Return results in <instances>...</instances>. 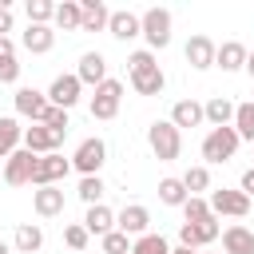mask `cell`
Masks as SVG:
<instances>
[{"label": "cell", "mask_w": 254, "mask_h": 254, "mask_svg": "<svg viewBox=\"0 0 254 254\" xmlns=\"http://www.w3.org/2000/svg\"><path fill=\"white\" fill-rule=\"evenodd\" d=\"M0 171H4V163H0Z\"/></svg>", "instance_id": "obj_45"}, {"label": "cell", "mask_w": 254, "mask_h": 254, "mask_svg": "<svg viewBox=\"0 0 254 254\" xmlns=\"http://www.w3.org/2000/svg\"><path fill=\"white\" fill-rule=\"evenodd\" d=\"M79 32H107V20H111V8L103 0H79Z\"/></svg>", "instance_id": "obj_19"}, {"label": "cell", "mask_w": 254, "mask_h": 254, "mask_svg": "<svg viewBox=\"0 0 254 254\" xmlns=\"http://www.w3.org/2000/svg\"><path fill=\"white\" fill-rule=\"evenodd\" d=\"M79 91H83V83H79V79H75V71H71V75H56V79H52V87H48L44 95H48V103H52V107L71 111V107L79 103Z\"/></svg>", "instance_id": "obj_12"}, {"label": "cell", "mask_w": 254, "mask_h": 254, "mask_svg": "<svg viewBox=\"0 0 254 254\" xmlns=\"http://www.w3.org/2000/svg\"><path fill=\"white\" fill-rule=\"evenodd\" d=\"M75 79L87 83V87H99V83L107 79V60H103V52H83V56H79V67H75Z\"/></svg>", "instance_id": "obj_17"}, {"label": "cell", "mask_w": 254, "mask_h": 254, "mask_svg": "<svg viewBox=\"0 0 254 254\" xmlns=\"http://www.w3.org/2000/svg\"><path fill=\"white\" fill-rule=\"evenodd\" d=\"M230 127L238 131V139L254 143V99H246V103H234V123H230Z\"/></svg>", "instance_id": "obj_29"}, {"label": "cell", "mask_w": 254, "mask_h": 254, "mask_svg": "<svg viewBox=\"0 0 254 254\" xmlns=\"http://www.w3.org/2000/svg\"><path fill=\"white\" fill-rule=\"evenodd\" d=\"M0 254H12V246H8V242H0Z\"/></svg>", "instance_id": "obj_44"}, {"label": "cell", "mask_w": 254, "mask_h": 254, "mask_svg": "<svg viewBox=\"0 0 254 254\" xmlns=\"http://www.w3.org/2000/svg\"><path fill=\"white\" fill-rule=\"evenodd\" d=\"M12 32V8H0V36Z\"/></svg>", "instance_id": "obj_41"}, {"label": "cell", "mask_w": 254, "mask_h": 254, "mask_svg": "<svg viewBox=\"0 0 254 254\" xmlns=\"http://www.w3.org/2000/svg\"><path fill=\"white\" fill-rule=\"evenodd\" d=\"M246 44H238V40H226V44H218L214 48V67H222V71H242L246 67Z\"/></svg>", "instance_id": "obj_20"}, {"label": "cell", "mask_w": 254, "mask_h": 254, "mask_svg": "<svg viewBox=\"0 0 254 254\" xmlns=\"http://www.w3.org/2000/svg\"><path fill=\"white\" fill-rule=\"evenodd\" d=\"M103 190H107V187H103V179H99V175H83V179H79V187H75V194H79L87 206L103 202Z\"/></svg>", "instance_id": "obj_32"}, {"label": "cell", "mask_w": 254, "mask_h": 254, "mask_svg": "<svg viewBox=\"0 0 254 254\" xmlns=\"http://www.w3.org/2000/svg\"><path fill=\"white\" fill-rule=\"evenodd\" d=\"M218 234H222V226H218V218H214V214H210L206 222H183V226H179V246L202 250V246H210Z\"/></svg>", "instance_id": "obj_10"}, {"label": "cell", "mask_w": 254, "mask_h": 254, "mask_svg": "<svg viewBox=\"0 0 254 254\" xmlns=\"http://www.w3.org/2000/svg\"><path fill=\"white\" fill-rule=\"evenodd\" d=\"M107 32L115 36V40H135L139 36V16L135 12H127V8H119V12H111V20H107Z\"/></svg>", "instance_id": "obj_25"}, {"label": "cell", "mask_w": 254, "mask_h": 254, "mask_svg": "<svg viewBox=\"0 0 254 254\" xmlns=\"http://www.w3.org/2000/svg\"><path fill=\"white\" fill-rule=\"evenodd\" d=\"M190 194H187V187H183V179H159V202L163 206H183Z\"/></svg>", "instance_id": "obj_30"}, {"label": "cell", "mask_w": 254, "mask_h": 254, "mask_svg": "<svg viewBox=\"0 0 254 254\" xmlns=\"http://www.w3.org/2000/svg\"><path fill=\"white\" fill-rule=\"evenodd\" d=\"M131 254H171V246H167V238L163 234H139L135 242H131Z\"/></svg>", "instance_id": "obj_33"}, {"label": "cell", "mask_w": 254, "mask_h": 254, "mask_svg": "<svg viewBox=\"0 0 254 254\" xmlns=\"http://www.w3.org/2000/svg\"><path fill=\"white\" fill-rule=\"evenodd\" d=\"M56 4L52 0H28V24H52Z\"/></svg>", "instance_id": "obj_35"}, {"label": "cell", "mask_w": 254, "mask_h": 254, "mask_svg": "<svg viewBox=\"0 0 254 254\" xmlns=\"http://www.w3.org/2000/svg\"><path fill=\"white\" fill-rule=\"evenodd\" d=\"M139 36L147 40V52H159L171 44V12L167 8H147L139 16Z\"/></svg>", "instance_id": "obj_3"}, {"label": "cell", "mask_w": 254, "mask_h": 254, "mask_svg": "<svg viewBox=\"0 0 254 254\" xmlns=\"http://www.w3.org/2000/svg\"><path fill=\"white\" fill-rule=\"evenodd\" d=\"M238 190H242L246 198H254V167H250V171H242V183H238Z\"/></svg>", "instance_id": "obj_39"}, {"label": "cell", "mask_w": 254, "mask_h": 254, "mask_svg": "<svg viewBox=\"0 0 254 254\" xmlns=\"http://www.w3.org/2000/svg\"><path fill=\"white\" fill-rule=\"evenodd\" d=\"M103 163H107V143H103L99 135L83 139V143L75 147V155H71V167H75L79 175H99Z\"/></svg>", "instance_id": "obj_8"}, {"label": "cell", "mask_w": 254, "mask_h": 254, "mask_svg": "<svg viewBox=\"0 0 254 254\" xmlns=\"http://www.w3.org/2000/svg\"><path fill=\"white\" fill-rule=\"evenodd\" d=\"M12 103H16V115H24V119H32V123H40L44 111H48V95L36 91V87H16Z\"/></svg>", "instance_id": "obj_15"}, {"label": "cell", "mask_w": 254, "mask_h": 254, "mask_svg": "<svg viewBox=\"0 0 254 254\" xmlns=\"http://www.w3.org/2000/svg\"><path fill=\"white\" fill-rule=\"evenodd\" d=\"M115 230H119V234H127V238L135 242L139 234H147V230H151V210H147L143 202H131V206H123V210L115 214Z\"/></svg>", "instance_id": "obj_11"}, {"label": "cell", "mask_w": 254, "mask_h": 254, "mask_svg": "<svg viewBox=\"0 0 254 254\" xmlns=\"http://www.w3.org/2000/svg\"><path fill=\"white\" fill-rule=\"evenodd\" d=\"M56 28L60 32H79V20H83V12H79V0H64V4H56Z\"/></svg>", "instance_id": "obj_28"}, {"label": "cell", "mask_w": 254, "mask_h": 254, "mask_svg": "<svg viewBox=\"0 0 254 254\" xmlns=\"http://www.w3.org/2000/svg\"><path fill=\"white\" fill-rule=\"evenodd\" d=\"M222 254H254V230L242 222H230L222 230Z\"/></svg>", "instance_id": "obj_18"}, {"label": "cell", "mask_w": 254, "mask_h": 254, "mask_svg": "<svg viewBox=\"0 0 254 254\" xmlns=\"http://www.w3.org/2000/svg\"><path fill=\"white\" fill-rule=\"evenodd\" d=\"M67 175H71V159H64L60 151H52V155H40V159H36L32 187H36V190H40V187H60Z\"/></svg>", "instance_id": "obj_6"}, {"label": "cell", "mask_w": 254, "mask_h": 254, "mask_svg": "<svg viewBox=\"0 0 254 254\" xmlns=\"http://www.w3.org/2000/svg\"><path fill=\"white\" fill-rule=\"evenodd\" d=\"M238 131L234 127H210L206 139H202V159L206 163H230L234 151H238Z\"/></svg>", "instance_id": "obj_4"}, {"label": "cell", "mask_w": 254, "mask_h": 254, "mask_svg": "<svg viewBox=\"0 0 254 254\" xmlns=\"http://www.w3.org/2000/svg\"><path fill=\"white\" fill-rule=\"evenodd\" d=\"M210 214L214 218H246L250 214V198L242 194V190H230V187H222V190H210Z\"/></svg>", "instance_id": "obj_7"}, {"label": "cell", "mask_w": 254, "mask_h": 254, "mask_svg": "<svg viewBox=\"0 0 254 254\" xmlns=\"http://www.w3.org/2000/svg\"><path fill=\"white\" fill-rule=\"evenodd\" d=\"M171 254H198V250H190V246H171Z\"/></svg>", "instance_id": "obj_42"}, {"label": "cell", "mask_w": 254, "mask_h": 254, "mask_svg": "<svg viewBox=\"0 0 254 254\" xmlns=\"http://www.w3.org/2000/svg\"><path fill=\"white\" fill-rule=\"evenodd\" d=\"M4 60H16V44H12V36H0V64Z\"/></svg>", "instance_id": "obj_40"}, {"label": "cell", "mask_w": 254, "mask_h": 254, "mask_svg": "<svg viewBox=\"0 0 254 254\" xmlns=\"http://www.w3.org/2000/svg\"><path fill=\"white\" fill-rule=\"evenodd\" d=\"M127 79H131V87L139 91V95H163V87H167V75H163V67H159V60H155V52H131V60H127Z\"/></svg>", "instance_id": "obj_1"}, {"label": "cell", "mask_w": 254, "mask_h": 254, "mask_svg": "<svg viewBox=\"0 0 254 254\" xmlns=\"http://www.w3.org/2000/svg\"><path fill=\"white\" fill-rule=\"evenodd\" d=\"M12 246H16L20 254H40V250H44V226H40V222H20Z\"/></svg>", "instance_id": "obj_23"}, {"label": "cell", "mask_w": 254, "mask_h": 254, "mask_svg": "<svg viewBox=\"0 0 254 254\" xmlns=\"http://www.w3.org/2000/svg\"><path fill=\"white\" fill-rule=\"evenodd\" d=\"M183 187H187V194L210 190V167H187L183 171Z\"/></svg>", "instance_id": "obj_31"}, {"label": "cell", "mask_w": 254, "mask_h": 254, "mask_svg": "<svg viewBox=\"0 0 254 254\" xmlns=\"http://www.w3.org/2000/svg\"><path fill=\"white\" fill-rule=\"evenodd\" d=\"M99 246H103V254H131V238H127V234H119V230L103 234V238H99Z\"/></svg>", "instance_id": "obj_37"}, {"label": "cell", "mask_w": 254, "mask_h": 254, "mask_svg": "<svg viewBox=\"0 0 254 254\" xmlns=\"http://www.w3.org/2000/svg\"><path fill=\"white\" fill-rule=\"evenodd\" d=\"M246 71H250V79H254V52H246Z\"/></svg>", "instance_id": "obj_43"}, {"label": "cell", "mask_w": 254, "mask_h": 254, "mask_svg": "<svg viewBox=\"0 0 254 254\" xmlns=\"http://www.w3.org/2000/svg\"><path fill=\"white\" fill-rule=\"evenodd\" d=\"M171 123L183 131V127H198V123H206L202 119V103L198 99H179L175 107H171Z\"/></svg>", "instance_id": "obj_26"}, {"label": "cell", "mask_w": 254, "mask_h": 254, "mask_svg": "<svg viewBox=\"0 0 254 254\" xmlns=\"http://www.w3.org/2000/svg\"><path fill=\"white\" fill-rule=\"evenodd\" d=\"M32 206H36L40 218H56V214H64V190L60 187H40V190H32Z\"/></svg>", "instance_id": "obj_21"}, {"label": "cell", "mask_w": 254, "mask_h": 254, "mask_svg": "<svg viewBox=\"0 0 254 254\" xmlns=\"http://www.w3.org/2000/svg\"><path fill=\"white\" fill-rule=\"evenodd\" d=\"M83 230L87 234H111L115 230V214H111V206H103V202H95V206H87V214H83Z\"/></svg>", "instance_id": "obj_24"}, {"label": "cell", "mask_w": 254, "mask_h": 254, "mask_svg": "<svg viewBox=\"0 0 254 254\" xmlns=\"http://www.w3.org/2000/svg\"><path fill=\"white\" fill-rule=\"evenodd\" d=\"M44 127H52V131H60V135H67V127H71V119H67V111L64 107H52L48 103V111H44V119H40Z\"/></svg>", "instance_id": "obj_36"}, {"label": "cell", "mask_w": 254, "mask_h": 254, "mask_svg": "<svg viewBox=\"0 0 254 254\" xmlns=\"http://www.w3.org/2000/svg\"><path fill=\"white\" fill-rule=\"evenodd\" d=\"M119 103H123V83L119 79H103L99 87H95V95H91V119H99V123H107V119H115L119 115Z\"/></svg>", "instance_id": "obj_5"}, {"label": "cell", "mask_w": 254, "mask_h": 254, "mask_svg": "<svg viewBox=\"0 0 254 254\" xmlns=\"http://www.w3.org/2000/svg\"><path fill=\"white\" fill-rule=\"evenodd\" d=\"M147 147H151V155H155L159 163H171V159L183 155V131H179L171 119H155V123L147 127Z\"/></svg>", "instance_id": "obj_2"}, {"label": "cell", "mask_w": 254, "mask_h": 254, "mask_svg": "<svg viewBox=\"0 0 254 254\" xmlns=\"http://www.w3.org/2000/svg\"><path fill=\"white\" fill-rule=\"evenodd\" d=\"M214 48H218V44H214L210 36H202V32H198V36H190V40H187L183 56H187V64H190L194 71H206V67H214Z\"/></svg>", "instance_id": "obj_14"}, {"label": "cell", "mask_w": 254, "mask_h": 254, "mask_svg": "<svg viewBox=\"0 0 254 254\" xmlns=\"http://www.w3.org/2000/svg\"><path fill=\"white\" fill-rule=\"evenodd\" d=\"M24 151H32V155H52V151H60V143H64V135L60 131H52V127H44V123H32V127H24Z\"/></svg>", "instance_id": "obj_13"}, {"label": "cell", "mask_w": 254, "mask_h": 254, "mask_svg": "<svg viewBox=\"0 0 254 254\" xmlns=\"http://www.w3.org/2000/svg\"><path fill=\"white\" fill-rule=\"evenodd\" d=\"M87 238H91V234L83 230V222H67V226H64V242H67L71 250H83V246H87Z\"/></svg>", "instance_id": "obj_38"}, {"label": "cell", "mask_w": 254, "mask_h": 254, "mask_svg": "<svg viewBox=\"0 0 254 254\" xmlns=\"http://www.w3.org/2000/svg\"><path fill=\"white\" fill-rule=\"evenodd\" d=\"M20 139H24V127H20L12 115H0V163L20 147Z\"/></svg>", "instance_id": "obj_27"}, {"label": "cell", "mask_w": 254, "mask_h": 254, "mask_svg": "<svg viewBox=\"0 0 254 254\" xmlns=\"http://www.w3.org/2000/svg\"><path fill=\"white\" fill-rule=\"evenodd\" d=\"M52 44H56V28H52V24H28L24 36H20V48L32 52V56L52 52Z\"/></svg>", "instance_id": "obj_16"}, {"label": "cell", "mask_w": 254, "mask_h": 254, "mask_svg": "<svg viewBox=\"0 0 254 254\" xmlns=\"http://www.w3.org/2000/svg\"><path fill=\"white\" fill-rule=\"evenodd\" d=\"M179 210H183V218H187V222H206V218H210V202H206L202 194H190Z\"/></svg>", "instance_id": "obj_34"}, {"label": "cell", "mask_w": 254, "mask_h": 254, "mask_svg": "<svg viewBox=\"0 0 254 254\" xmlns=\"http://www.w3.org/2000/svg\"><path fill=\"white\" fill-rule=\"evenodd\" d=\"M36 159L40 155H32V151H24V147H16L8 159H4V183L8 187H32V171H36Z\"/></svg>", "instance_id": "obj_9"}, {"label": "cell", "mask_w": 254, "mask_h": 254, "mask_svg": "<svg viewBox=\"0 0 254 254\" xmlns=\"http://www.w3.org/2000/svg\"><path fill=\"white\" fill-rule=\"evenodd\" d=\"M202 119H206L210 127H230V123H234V103H230L226 95H210V99L202 103Z\"/></svg>", "instance_id": "obj_22"}]
</instances>
